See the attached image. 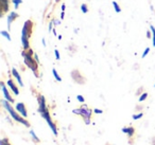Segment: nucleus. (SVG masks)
I'll use <instances>...</instances> for the list:
<instances>
[{
	"mask_svg": "<svg viewBox=\"0 0 155 145\" xmlns=\"http://www.w3.org/2000/svg\"><path fill=\"white\" fill-rule=\"evenodd\" d=\"M38 112H39V114L43 117V119L46 120V122L48 123L49 127L51 128L52 132H53L55 136H58V128H56L55 124H54L53 121L51 120L49 109L47 108V105H46V100H45V98H44V95H39L38 96Z\"/></svg>",
	"mask_w": 155,
	"mask_h": 145,
	"instance_id": "nucleus-1",
	"label": "nucleus"
},
{
	"mask_svg": "<svg viewBox=\"0 0 155 145\" xmlns=\"http://www.w3.org/2000/svg\"><path fill=\"white\" fill-rule=\"evenodd\" d=\"M32 29H33V22L31 20H27L25 22L24 27H22V31H21V44L26 51H28L30 49L29 38H30L31 34H32Z\"/></svg>",
	"mask_w": 155,
	"mask_h": 145,
	"instance_id": "nucleus-2",
	"label": "nucleus"
},
{
	"mask_svg": "<svg viewBox=\"0 0 155 145\" xmlns=\"http://www.w3.org/2000/svg\"><path fill=\"white\" fill-rule=\"evenodd\" d=\"M2 106L5 107V108L7 109L8 111H9L10 115H11V117L13 118V119L15 120L16 122L24 124V125L27 126V127H30V123H29L28 121H26V119H25V118H22L21 115L19 114V113L16 112V109H14L13 107L11 106L10 102H8L7 100H2Z\"/></svg>",
	"mask_w": 155,
	"mask_h": 145,
	"instance_id": "nucleus-3",
	"label": "nucleus"
},
{
	"mask_svg": "<svg viewBox=\"0 0 155 145\" xmlns=\"http://www.w3.org/2000/svg\"><path fill=\"white\" fill-rule=\"evenodd\" d=\"M21 55L24 56V60H25V64H26V66L28 67V68H30L31 70H32V72L34 73L36 76H38V74H37V69H38V63L36 62V60H34V58L32 57L33 55V51L31 49L28 50V52L27 51H24L21 53Z\"/></svg>",
	"mask_w": 155,
	"mask_h": 145,
	"instance_id": "nucleus-4",
	"label": "nucleus"
},
{
	"mask_svg": "<svg viewBox=\"0 0 155 145\" xmlns=\"http://www.w3.org/2000/svg\"><path fill=\"white\" fill-rule=\"evenodd\" d=\"M93 111L91 109L87 108L86 105H83L82 107L80 108V115L84 119V122L86 124H91V117Z\"/></svg>",
	"mask_w": 155,
	"mask_h": 145,
	"instance_id": "nucleus-5",
	"label": "nucleus"
},
{
	"mask_svg": "<svg viewBox=\"0 0 155 145\" xmlns=\"http://www.w3.org/2000/svg\"><path fill=\"white\" fill-rule=\"evenodd\" d=\"M15 109L16 111H17L18 113H19L20 115H21L22 118H27L28 117V112H27V108L26 106H25L24 103H17L15 106Z\"/></svg>",
	"mask_w": 155,
	"mask_h": 145,
	"instance_id": "nucleus-6",
	"label": "nucleus"
},
{
	"mask_svg": "<svg viewBox=\"0 0 155 145\" xmlns=\"http://www.w3.org/2000/svg\"><path fill=\"white\" fill-rule=\"evenodd\" d=\"M71 76H72L73 81L77 82L78 84H84V82H85L84 77L80 74V72L78 70H73L72 72H71Z\"/></svg>",
	"mask_w": 155,
	"mask_h": 145,
	"instance_id": "nucleus-7",
	"label": "nucleus"
},
{
	"mask_svg": "<svg viewBox=\"0 0 155 145\" xmlns=\"http://www.w3.org/2000/svg\"><path fill=\"white\" fill-rule=\"evenodd\" d=\"M1 89H2V93H3V96H5V100H7L8 102H10V103H13L14 102V98L11 96L9 90H8L7 87H5V83H1Z\"/></svg>",
	"mask_w": 155,
	"mask_h": 145,
	"instance_id": "nucleus-8",
	"label": "nucleus"
},
{
	"mask_svg": "<svg viewBox=\"0 0 155 145\" xmlns=\"http://www.w3.org/2000/svg\"><path fill=\"white\" fill-rule=\"evenodd\" d=\"M18 17V14L15 13V12H11L8 16V28H9V31L11 29V24H13V21Z\"/></svg>",
	"mask_w": 155,
	"mask_h": 145,
	"instance_id": "nucleus-9",
	"label": "nucleus"
},
{
	"mask_svg": "<svg viewBox=\"0 0 155 145\" xmlns=\"http://www.w3.org/2000/svg\"><path fill=\"white\" fill-rule=\"evenodd\" d=\"M7 84H8V86H9L10 89H11L12 91L14 92V94H16V95H18V94H19V90H18V88L16 87L15 83H14L12 79H8Z\"/></svg>",
	"mask_w": 155,
	"mask_h": 145,
	"instance_id": "nucleus-10",
	"label": "nucleus"
},
{
	"mask_svg": "<svg viewBox=\"0 0 155 145\" xmlns=\"http://www.w3.org/2000/svg\"><path fill=\"white\" fill-rule=\"evenodd\" d=\"M9 0H0V8L2 13H7L9 11Z\"/></svg>",
	"mask_w": 155,
	"mask_h": 145,
	"instance_id": "nucleus-11",
	"label": "nucleus"
},
{
	"mask_svg": "<svg viewBox=\"0 0 155 145\" xmlns=\"http://www.w3.org/2000/svg\"><path fill=\"white\" fill-rule=\"evenodd\" d=\"M12 74H13V76L15 77L16 79H17V83L19 84V86H24V83H22V79H21V76H20V74L18 73V71L16 70L15 68L12 69Z\"/></svg>",
	"mask_w": 155,
	"mask_h": 145,
	"instance_id": "nucleus-12",
	"label": "nucleus"
},
{
	"mask_svg": "<svg viewBox=\"0 0 155 145\" xmlns=\"http://www.w3.org/2000/svg\"><path fill=\"white\" fill-rule=\"evenodd\" d=\"M122 132L127 134L129 137H133L134 134H135V129L133 127H123L122 128Z\"/></svg>",
	"mask_w": 155,
	"mask_h": 145,
	"instance_id": "nucleus-13",
	"label": "nucleus"
},
{
	"mask_svg": "<svg viewBox=\"0 0 155 145\" xmlns=\"http://www.w3.org/2000/svg\"><path fill=\"white\" fill-rule=\"evenodd\" d=\"M30 134H31V137H32V139H33V141H34V142H36V143H39V142H41V140H39V138L36 136V134H35V132L33 131L32 129L30 130Z\"/></svg>",
	"mask_w": 155,
	"mask_h": 145,
	"instance_id": "nucleus-14",
	"label": "nucleus"
},
{
	"mask_svg": "<svg viewBox=\"0 0 155 145\" xmlns=\"http://www.w3.org/2000/svg\"><path fill=\"white\" fill-rule=\"evenodd\" d=\"M52 73H53V76L55 77V79L58 82H62V77L58 75V71L55 70V69H52Z\"/></svg>",
	"mask_w": 155,
	"mask_h": 145,
	"instance_id": "nucleus-15",
	"label": "nucleus"
},
{
	"mask_svg": "<svg viewBox=\"0 0 155 145\" xmlns=\"http://www.w3.org/2000/svg\"><path fill=\"white\" fill-rule=\"evenodd\" d=\"M0 34L2 35V36H5V38H7L9 41H11V40H12V39H11V35H10V33H9V32H7V31H1V32H0Z\"/></svg>",
	"mask_w": 155,
	"mask_h": 145,
	"instance_id": "nucleus-16",
	"label": "nucleus"
},
{
	"mask_svg": "<svg viewBox=\"0 0 155 145\" xmlns=\"http://www.w3.org/2000/svg\"><path fill=\"white\" fill-rule=\"evenodd\" d=\"M113 5H114L115 12H116V13H120V12H121V9H120V7H119V5L116 2V1H113Z\"/></svg>",
	"mask_w": 155,
	"mask_h": 145,
	"instance_id": "nucleus-17",
	"label": "nucleus"
},
{
	"mask_svg": "<svg viewBox=\"0 0 155 145\" xmlns=\"http://www.w3.org/2000/svg\"><path fill=\"white\" fill-rule=\"evenodd\" d=\"M150 31L152 32V35H153V37H152V40H153V46H154V48H155V28L153 26H150Z\"/></svg>",
	"mask_w": 155,
	"mask_h": 145,
	"instance_id": "nucleus-18",
	"label": "nucleus"
},
{
	"mask_svg": "<svg viewBox=\"0 0 155 145\" xmlns=\"http://www.w3.org/2000/svg\"><path fill=\"white\" fill-rule=\"evenodd\" d=\"M143 117V112H139V113H137V114H133L132 115V118H133V120H139V119H141V118Z\"/></svg>",
	"mask_w": 155,
	"mask_h": 145,
	"instance_id": "nucleus-19",
	"label": "nucleus"
},
{
	"mask_svg": "<svg viewBox=\"0 0 155 145\" xmlns=\"http://www.w3.org/2000/svg\"><path fill=\"white\" fill-rule=\"evenodd\" d=\"M147 98H148V93H147V92H144V93H142L141 95L139 96V98H138V101H139V102H143V101L146 100Z\"/></svg>",
	"mask_w": 155,
	"mask_h": 145,
	"instance_id": "nucleus-20",
	"label": "nucleus"
},
{
	"mask_svg": "<svg viewBox=\"0 0 155 145\" xmlns=\"http://www.w3.org/2000/svg\"><path fill=\"white\" fill-rule=\"evenodd\" d=\"M12 1H13L15 9H17V8L19 7V5H21V3H22V0H12Z\"/></svg>",
	"mask_w": 155,
	"mask_h": 145,
	"instance_id": "nucleus-21",
	"label": "nucleus"
},
{
	"mask_svg": "<svg viewBox=\"0 0 155 145\" xmlns=\"http://www.w3.org/2000/svg\"><path fill=\"white\" fill-rule=\"evenodd\" d=\"M0 145H11V144H10L9 140L5 138V139H1V140H0Z\"/></svg>",
	"mask_w": 155,
	"mask_h": 145,
	"instance_id": "nucleus-22",
	"label": "nucleus"
},
{
	"mask_svg": "<svg viewBox=\"0 0 155 145\" xmlns=\"http://www.w3.org/2000/svg\"><path fill=\"white\" fill-rule=\"evenodd\" d=\"M149 52H150V48H146V50H144L143 53H142L141 57H142V58H144V57H146V56L149 54Z\"/></svg>",
	"mask_w": 155,
	"mask_h": 145,
	"instance_id": "nucleus-23",
	"label": "nucleus"
},
{
	"mask_svg": "<svg viewBox=\"0 0 155 145\" xmlns=\"http://www.w3.org/2000/svg\"><path fill=\"white\" fill-rule=\"evenodd\" d=\"M81 11H82L83 13H87V12H88V9H87L86 5H81Z\"/></svg>",
	"mask_w": 155,
	"mask_h": 145,
	"instance_id": "nucleus-24",
	"label": "nucleus"
},
{
	"mask_svg": "<svg viewBox=\"0 0 155 145\" xmlns=\"http://www.w3.org/2000/svg\"><path fill=\"white\" fill-rule=\"evenodd\" d=\"M77 100L79 101L80 103H84L85 102V98H83L82 95H77Z\"/></svg>",
	"mask_w": 155,
	"mask_h": 145,
	"instance_id": "nucleus-25",
	"label": "nucleus"
},
{
	"mask_svg": "<svg viewBox=\"0 0 155 145\" xmlns=\"http://www.w3.org/2000/svg\"><path fill=\"white\" fill-rule=\"evenodd\" d=\"M54 54H55V58H56V60H60V58H61V56H60V53H58V50H54Z\"/></svg>",
	"mask_w": 155,
	"mask_h": 145,
	"instance_id": "nucleus-26",
	"label": "nucleus"
},
{
	"mask_svg": "<svg viewBox=\"0 0 155 145\" xmlns=\"http://www.w3.org/2000/svg\"><path fill=\"white\" fill-rule=\"evenodd\" d=\"M94 112L97 113V114H101V113L103 112V111L100 110V109H98V108H95V109H94Z\"/></svg>",
	"mask_w": 155,
	"mask_h": 145,
	"instance_id": "nucleus-27",
	"label": "nucleus"
},
{
	"mask_svg": "<svg viewBox=\"0 0 155 145\" xmlns=\"http://www.w3.org/2000/svg\"><path fill=\"white\" fill-rule=\"evenodd\" d=\"M52 29H53V22H50L49 24V32H51Z\"/></svg>",
	"mask_w": 155,
	"mask_h": 145,
	"instance_id": "nucleus-28",
	"label": "nucleus"
},
{
	"mask_svg": "<svg viewBox=\"0 0 155 145\" xmlns=\"http://www.w3.org/2000/svg\"><path fill=\"white\" fill-rule=\"evenodd\" d=\"M34 58H35V60H36L37 63H39V60H38V56H37V54H35L34 53Z\"/></svg>",
	"mask_w": 155,
	"mask_h": 145,
	"instance_id": "nucleus-29",
	"label": "nucleus"
},
{
	"mask_svg": "<svg viewBox=\"0 0 155 145\" xmlns=\"http://www.w3.org/2000/svg\"><path fill=\"white\" fill-rule=\"evenodd\" d=\"M151 33H152L151 31H148V32H147V37H148V38H150L151 37Z\"/></svg>",
	"mask_w": 155,
	"mask_h": 145,
	"instance_id": "nucleus-30",
	"label": "nucleus"
},
{
	"mask_svg": "<svg viewBox=\"0 0 155 145\" xmlns=\"http://www.w3.org/2000/svg\"><path fill=\"white\" fill-rule=\"evenodd\" d=\"M64 17H65V13L62 12V13H61V19H64Z\"/></svg>",
	"mask_w": 155,
	"mask_h": 145,
	"instance_id": "nucleus-31",
	"label": "nucleus"
},
{
	"mask_svg": "<svg viewBox=\"0 0 155 145\" xmlns=\"http://www.w3.org/2000/svg\"><path fill=\"white\" fill-rule=\"evenodd\" d=\"M53 24H60L61 22L58 21V20H54V21H53Z\"/></svg>",
	"mask_w": 155,
	"mask_h": 145,
	"instance_id": "nucleus-32",
	"label": "nucleus"
},
{
	"mask_svg": "<svg viewBox=\"0 0 155 145\" xmlns=\"http://www.w3.org/2000/svg\"><path fill=\"white\" fill-rule=\"evenodd\" d=\"M65 9H66V5H62V11L64 12V11H65Z\"/></svg>",
	"mask_w": 155,
	"mask_h": 145,
	"instance_id": "nucleus-33",
	"label": "nucleus"
},
{
	"mask_svg": "<svg viewBox=\"0 0 155 145\" xmlns=\"http://www.w3.org/2000/svg\"><path fill=\"white\" fill-rule=\"evenodd\" d=\"M41 41H43V45H44V46H46V41H45V39L43 38V40H41Z\"/></svg>",
	"mask_w": 155,
	"mask_h": 145,
	"instance_id": "nucleus-34",
	"label": "nucleus"
},
{
	"mask_svg": "<svg viewBox=\"0 0 155 145\" xmlns=\"http://www.w3.org/2000/svg\"><path fill=\"white\" fill-rule=\"evenodd\" d=\"M55 1H56V2H58V1H60V0H55Z\"/></svg>",
	"mask_w": 155,
	"mask_h": 145,
	"instance_id": "nucleus-35",
	"label": "nucleus"
},
{
	"mask_svg": "<svg viewBox=\"0 0 155 145\" xmlns=\"http://www.w3.org/2000/svg\"><path fill=\"white\" fill-rule=\"evenodd\" d=\"M154 87H155V84H154Z\"/></svg>",
	"mask_w": 155,
	"mask_h": 145,
	"instance_id": "nucleus-36",
	"label": "nucleus"
}]
</instances>
